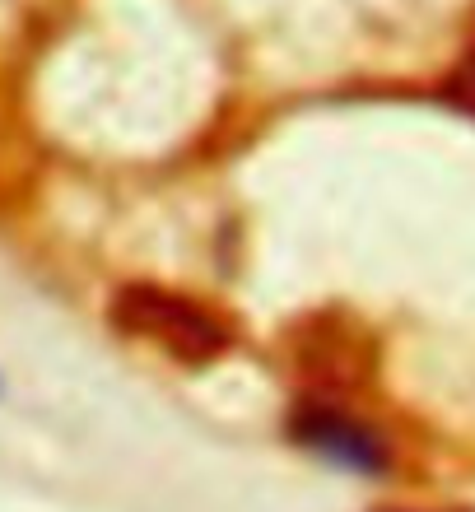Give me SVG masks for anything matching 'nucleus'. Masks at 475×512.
Segmentation results:
<instances>
[{
	"mask_svg": "<svg viewBox=\"0 0 475 512\" xmlns=\"http://www.w3.org/2000/svg\"><path fill=\"white\" fill-rule=\"evenodd\" d=\"M112 326L122 336L150 345V350L168 354L173 364L205 368L229 350V326L219 322L210 308H201L196 298H182L159 284H126L112 298Z\"/></svg>",
	"mask_w": 475,
	"mask_h": 512,
	"instance_id": "f257e3e1",
	"label": "nucleus"
},
{
	"mask_svg": "<svg viewBox=\"0 0 475 512\" xmlns=\"http://www.w3.org/2000/svg\"><path fill=\"white\" fill-rule=\"evenodd\" d=\"M289 438L303 452H313L317 461L350 475H382L392 466L387 438L373 424H364L359 415H350V410H340L331 401H303L289 415Z\"/></svg>",
	"mask_w": 475,
	"mask_h": 512,
	"instance_id": "f03ea898",
	"label": "nucleus"
},
{
	"mask_svg": "<svg viewBox=\"0 0 475 512\" xmlns=\"http://www.w3.org/2000/svg\"><path fill=\"white\" fill-rule=\"evenodd\" d=\"M448 94L462 112H475V47L466 52V61L457 66V75L448 80Z\"/></svg>",
	"mask_w": 475,
	"mask_h": 512,
	"instance_id": "7ed1b4c3",
	"label": "nucleus"
}]
</instances>
